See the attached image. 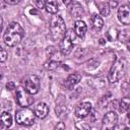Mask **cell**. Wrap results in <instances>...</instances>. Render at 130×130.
Instances as JSON below:
<instances>
[{"mask_svg":"<svg viewBox=\"0 0 130 130\" xmlns=\"http://www.w3.org/2000/svg\"><path fill=\"white\" fill-rule=\"evenodd\" d=\"M24 36V29L17 22H11L4 32V43L8 47H14L18 45Z\"/></svg>","mask_w":130,"mask_h":130,"instance_id":"cell-1","label":"cell"},{"mask_svg":"<svg viewBox=\"0 0 130 130\" xmlns=\"http://www.w3.org/2000/svg\"><path fill=\"white\" fill-rule=\"evenodd\" d=\"M50 34L54 41H61L66 34L65 21L60 15H55L52 17L50 22Z\"/></svg>","mask_w":130,"mask_h":130,"instance_id":"cell-2","label":"cell"},{"mask_svg":"<svg viewBox=\"0 0 130 130\" xmlns=\"http://www.w3.org/2000/svg\"><path fill=\"white\" fill-rule=\"evenodd\" d=\"M126 66H127V62L124 58H120L118 59L112 66L109 75H108V79L110 83H116L117 81H119L126 70Z\"/></svg>","mask_w":130,"mask_h":130,"instance_id":"cell-3","label":"cell"},{"mask_svg":"<svg viewBox=\"0 0 130 130\" xmlns=\"http://www.w3.org/2000/svg\"><path fill=\"white\" fill-rule=\"evenodd\" d=\"M16 123L23 126H30L36 121V115L32 110L28 108H22L18 110L15 114Z\"/></svg>","mask_w":130,"mask_h":130,"instance_id":"cell-4","label":"cell"},{"mask_svg":"<svg viewBox=\"0 0 130 130\" xmlns=\"http://www.w3.org/2000/svg\"><path fill=\"white\" fill-rule=\"evenodd\" d=\"M73 41H74V32L72 29L67 31L65 36L60 41V52L63 55H69L73 49Z\"/></svg>","mask_w":130,"mask_h":130,"instance_id":"cell-5","label":"cell"},{"mask_svg":"<svg viewBox=\"0 0 130 130\" xmlns=\"http://www.w3.org/2000/svg\"><path fill=\"white\" fill-rule=\"evenodd\" d=\"M16 101L20 107L27 108L34 103V98L23 87H18L16 89Z\"/></svg>","mask_w":130,"mask_h":130,"instance_id":"cell-6","label":"cell"},{"mask_svg":"<svg viewBox=\"0 0 130 130\" xmlns=\"http://www.w3.org/2000/svg\"><path fill=\"white\" fill-rule=\"evenodd\" d=\"M40 85V78L37 75H30L24 81V89L31 95L39 92Z\"/></svg>","mask_w":130,"mask_h":130,"instance_id":"cell-7","label":"cell"},{"mask_svg":"<svg viewBox=\"0 0 130 130\" xmlns=\"http://www.w3.org/2000/svg\"><path fill=\"white\" fill-rule=\"evenodd\" d=\"M117 122L118 115L113 111L108 112L102 120V130H113V128L117 125Z\"/></svg>","mask_w":130,"mask_h":130,"instance_id":"cell-8","label":"cell"},{"mask_svg":"<svg viewBox=\"0 0 130 130\" xmlns=\"http://www.w3.org/2000/svg\"><path fill=\"white\" fill-rule=\"evenodd\" d=\"M91 112V104L88 103V102H83V103H80L76 109H75V116L82 119V118H85L87 117Z\"/></svg>","mask_w":130,"mask_h":130,"instance_id":"cell-9","label":"cell"},{"mask_svg":"<svg viewBox=\"0 0 130 130\" xmlns=\"http://www.w3.org/2000/svg\"><path fill=\"white\" fill-rule=\"evenodd\" d=\"M118 19L122 24L128 25L130 23V8L127 5H122L118 9Z\"/></svg>","mask_w":130,"mask_h":130,"instance_id":"cell-10","label":"cell"},{"mask_svg":"<svg viewBox=\"0 0 130 130\" xmlns=\"http://www.w3.org/2000/svg\"><path fill=\"white\" fill-rule=\"evenodd\" d=\"M34 113H35L36 117H38L40 119H44L47 117V115L49 113V107L46 103H39L35 107Z\"/></svg>","mask_w":130,"mask_h":130,"instance_id":"cell-11","label":"cell"},{"mask_svg":"<svg viewBox=\"0 0 130 130\" xmlns=\"http://www.w3.org/2000/svg\"><path fill=\"white\" fill-rule=\"evenodd\" d=\"M87 30V26L85 24V22L83 20H76L74 23V32L77 37L79 38H83L86 34Z\"/></svg>","mask_w":130,"mask_h":130,"instance_id":"cell-12","label":"cell"},{"mask_svg":"<svg viewBox=\"0 0 130 130\" xmlns=\"http://www.w3.org/2000/svg\"><path fill=\"white\" fill-rule=\"evenodd\" d=\"M90 25L93 30L99 31L104 26V20L99 14H92V16L90 17Z\"/></svg>","mask_w":130,"mask_h":130,"instance_id":"cell-13","label":"cell"},{"mask_svg":"<svg viewBox=\"0 0 130 130\" xmlns=\"http://www.w3.org/2000/svg\"><path fill=\"white\" fill-rule=\"evenodd\" d=\"M0 125L4 128H9L12 125V116L8 112L0 114Z\"/></svg>","mask_w":130,"mask_h":130,"instance_id":"cell-14","label":"cell"},{"mask_svg":"<svg viewBox=\"0 0 130 130\" xmlns=\"http://www.w3.org/2000/svg\"><path fill=\"white\" fill-rule=\"evenodd\" d=\"M70 10H71V13L74 15V17H78V16H80V15L83 14L82 6L78 2H71Z\"/></svg>","mask_w":130,"mask_h":130,"instance_id":"cell-15","label":"cell"},{"mask_svg":"<svg viewBox=\"0 0 130 130\" xmlns=\"http://www.w3.org/2000/svg\"><path fill=\"white\" fill-rule=\"evenodd\" d=\"M46 11L52 14H55L58 12L59 10V5L56 1H46V5H45Z\"/></svg>","mask_w":130,"mask_h":130,"instance_id":"cell-16","label":"cell"},{"mask_svg":"<svg viewBox=\"0 0 130 130\" xmlns=\"http://www.w3.org/2000/svg\"><path fill=\"white\" fill-rule=\"evenodd\" d=\"M100 13L103 16H108L110 14V7L108 5V2H101V3H96Z\"/></svg>","mask_w":130,"mask_h":130,"instance_id":"cell-17","label":"cell"},{"mask_svg":"<svg viewBox=\"0 0 130 130\" xmlns=\"http://www.w3.org/2000/svg\"><path fill=\"white\" fill-rule=\"evenodd\" d=\"M80 80H81V75L78 72H74V73L70 74L68 76V78H67V82H68L69 85H75Z\"/></svg>","mask_w":130,"mask_h":130,"instance_id":"cell-18","label":"cell"},{"mask_svg":"<svg viewBox=\"0 0 130 130\" xmlns=\"http://www.w3.org/2000/svg\"><path fill=\"white\" fill-rule=\"evenodd\" d=\"M129 105H130V100L128 96H125L121 100L120 102V111L121 112H126L129 109Z\"/></svg>","mask_w":130,"mask_h":130,"instance_id":"cell-19","label":"cell"},{"mask_svg":"<svg viewBox=\"0 0 130 130\" xmlns=\"http://www.w3.org/2000/svg\"><path fill=\"white\" fill-rule=\"evenodd\" d=\"M55 111H56V115L59 118H64L67 115V110H66V108L64 106H57Z\"/></svg>","mask_w":130,"mask_h":130,"instance_id":"cell-20","label":"cell"},{"mask_svg":"<svg viewBox=\"0 0 130 130\" xmlns=\"http://www.w3.org/2000/svg\"><path fill=\"white\" fill-rule=\"evenodd\" d=\"M75 127L78 130H91L90 126L85 122H76L75 123Z\"/></svg>","mask_w":130,"mask_h":130,"instance_id":"cell-21","label":"cell"},{"mask_svg":"<svg viewBox=\"0 0 130 130\" xmlns=\"http://www.w3.org/2000/svg\"><path fill=\"white\" fill-rule=\"evenodd\" d=\"M6 59H7V51L2 47H0V63L5 62Z\"/></svg>","mask_w":130,"mask_h":130,"instance_id":"cell-22","label":"cell"},{"mask_svg":"<svg viewBox=\"0 0 130 130\" xmlns=\"http://www.w3.org/2000/svg\"><path fill=\"white\" fill-rule=\"evenodd\" d=\"M54 130H66L65 123H64V122H59V123H57V125L55 126Z\"/></svg>","mask_w":130,"mask_h":130,"instance_id":"cell-23","label":"cell"},{"mask_svg":"<svg viewBox=\"0 0 130 130\" xmlns=\"http://www.w3.org/2000/svg\"><path fill=\"white\" fill-rule=\"evenodd\" d=\"M113 130H129V128L127 126H125L124 124H117L113 128Z\"/></svg>","mask_w":130,"mask_h":130,"instance_id":"cell-24","label":"cell"},{"mask_svg":"<svg viewBox=\"0 0 130 130\" xmlns=\"http://www.w3.org/2000/svg\"><path fill=\"white\" fill-rule=\"evenodd\" d=\"M48 69H55L58 67V62L56 61H50L49 62V66H46Z\"/></svg>","mask_w":130,"mask_h":130,"instance_id":"cell-25","label":"cell"},{"mask_svg":"<svg viewBox=\"0 0 130 130\" xmlns=\"http://www.w3.org/2000/svg\"><path fill=\"white\" fill-rule=\"evenodd\" d=\"M6 88H7L8 90H14V89H15V84H14V82H13V81H8V82L6 83Z\"/></svg>","mask_w":130,"mask_h":130,"instance_id":"cell-26","label":"cell"},{"mask_svg":"<svg viewBox=\"0 0 130 130\" xmlns=\"http://www.w3.org/2000/svg\"><path fill=\"white\" fill-rule=\"evenodd\" d=\"M34 3L37 5L38 8H45V5H46V1H40V0H38V1H35Z\"/></svg>","mask_w":130,"mask_h":130,"instance_id":"cell-27","label":"cell"},{"mask_svg":"<svg viewBox=\"0 0 130 130\" xmlns=\"http://www.w3.org/2000/svg\"><path fill=\"white\" fill-rule=\"evenodd\" d=\"M4 2H5L6 4H11V5H13V4L19 3V0H5Z\"/></svg>","mask_w":130,"mask_h":130,"instance_id":"cell-28","label":"cell"},{"mask_svg":"<svg viewBox=\"0 0 130 130\" xmlns=\"http://www.w3.org/2000/svg\"><path fill=\"white\" fill-rule=\"evenodd\" d=\"M108 5H109V7H110V9L111 8H114V7H116L117 5H118V2H113V1H111V2H108Z\"/></svg>","mask_w":130,"mask_h":130,"instance_id":"cell-29","label":"cell"},{"mask_svg":"<svg viewBox=\"0 0 130 130\" xmlns=\"http://www.w3.org/2000/svg\"><path fill=\"white\" fill-rule=\"evenodd\" d=\"M2 25H3V18H2V16L0 15V32H1V30H2Z\"/></svg>","mask_w":130,"mask_h":130,"instance_id":"cell-30","label":"cell"},{"mask_svg":"<svg viewBox=\"0 0 130 130\" xmlns=\"http://www.w3.org/2000/svg\"><path fill=\"white\" fill-rule=\"evenodd\" d=\"M2 78H3V71H2L1 69H0V82H1Z\"/></svg>","mask_w":130,"mask_h":130,"instance_id":"cell-31","label":"cell"},{"mask_svg":"<svg viewBox=\"0 0 130 130\" xmlns=\"http://www.w3.org/2000/svg\"><path fill=\"white\" fill-rule=\"evenodd\" d=\"M100 44H102V45H103V44H105V42H104V40H103V39H101V40H100Z\"/></svg>","mask_w":130,"mask_h":130,"instance_id":"cell-32","label":"cell"}]
</instances>
